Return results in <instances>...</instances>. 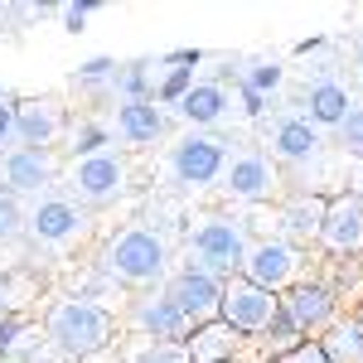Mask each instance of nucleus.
Masks as SVG:
<instances>
[{
    "label": "nucleus",
    "instance_id": "obj_6",
    "mask_svg": "<svg viewBox=\"0 0 363 363\" xmlns=\"http://www.w3.org/2000/svg\"><path fill=\"white\" fill-rule=\"evenodd\" d=\"M242 277L277 296V291H286L291 281L301 277V252L291 247V242H257V247H247Z\"/></svg>",
    "mask_w": 363,
    "mask_h": 363
},
{
    "label": "nucleus",
    "instance_id": "obj_1",
    "mask_svg": "<svg viewBox=\"0 0 363 363\" xmlns=\"http://www.w3.org/2000/svg\"><path fill=\"white\" fill-rule=\"evenodd\" d=\"M112 335H116L112 310L87 301V296H63L44 315V339L63 359H92V354L112 349Z\"/></svg>",
    "mask_w": 363,
    "mask_h": 363
},
{
    "label": "nucleus",
    "instance_id": "obj_5",
    "mask_svg": "<svg viewBox=\"0 0 363 363\" xmlns=\"http://www.w3.org/2000/svg\"><path fill=\"white\" fill-rule=\"evenodd\" d=\"M165 301L179 310L194 330L199 325H213V320H218V306H223V281H213V277H203V272H189V267H184V272L169 277Z\"/></svg>",
    "mask_w": 363,
    "mask_h": 363
},
{
    "label": "nucleus",
    "instance_id": "obj_3",
    "mask_svg": "<svg viewBox=\"0 0 363 363\" xmlns=\"http://www.w3.org/2000/svg\"><path fill=\"white\" fill-rule=\"evenodd\" d=\"M189 247H194L189 272H203V277H213V281H223V277L233 281V272H242L252 242L233 218H203L194 228V238H189Z\"/></svg>",
    "mask_w": 363,
    "mask_h": 363
},
{
    "label": "nucleus",
    "instance_id": "obj_21",
    "mask_svg": "<svg viewBox=\"0 0 363 363\" xmlns=\"http://www.w3.org/2000/svg\"><path fill=\"white\" fill-rule=\"evenodd\" d=\"M320 349L330 363H363V320H335Z\"/></svg>",
    "mask_w": 363,
    "mask_h": 363
},
{
    "label": "nucleus",
    "instance_id": "obj_30",
    "mask_svg": "<svg viewBox=\"0 0 363 363\" xmlns=\"http://www.w3.org/2000/svg\"><path fill=\"white\" fill-rule=\"evenodd\" d=\"M102 78H116V63H112V58H87L83 68H78V83H83V87L102 83Z\"/></svg>",
    "mask_w": 363,
    "mask_h": 363
},
{
    "label": "nucleus",
    "instance_id": "obj_16",
    "mask_svg": "<svg viewBox=\"0 0 363 363\" xmlns=\"http://www.w3.org/2000/svg\"><path fill=\"white\" fill-rule=\"evenodd\" d=\"M165 131V116H160V107L155 102H121L116 107V136L131 140V145H150V140Z\"/></svg>",
    "mask_w": 363,
    "mask_h": 363
},
{
    "label": "nucleus",
    "instance_id": "obj_15",
    "mask_svg": "<svg viewBox=\"0 0 363 363\" xmlns=\"http://www.w3.org/2000/svg\"><path fill=\"white\" fill-rule=\"evenodd\" d=\"M58 131H63V116H58L54 102H44V97L15 102V140H20V145H34V150H44V145H49Z\"/></svg>",
    "mask_w": 363,
    "mask_h": 363
},
{
    "label": "nucleus",
    "instance_id": "obj_26",
    "mask_svg": "<svg viewBox=\"0 0 363 363\" xmlns=\"http://www.w3.org/2000/svg\"><path fill=\"white\" fill-rule=\"evenodd\" d=\"M136 363H194L184 344H145Z\"/></svg>",
    "mask_w": 363,
    "mask_h": 363
},
{
    "label": "nucleus",
    "instance_id": "obj_25",
    "mask_svg": "<svg viewBox=\"0 0 363 363\" xmlns=\"http://www.w3.org/2000/svg\"><path fill=\"white\" fill-rule=\"evenodd\" d=\"M25 218H29V213L20 208V194L5 189V194H0V242H10V238L25 228Z\"/></svg>",
    "mask_w": 363,
    "mask_h": 363
},
{
    "label": "nucleus",
    "instance_id": "obj_38",
    "mask_svg": "<svg viewBox=\"0 0 363 363\" xmlns=\"http://www.w3.org/2000/svg\"><path fill=\"white\" fill-rule=\"evenodd\" d=\"M359 184H363V179H359Z\"/></svg>",
    "mask_w": 363,
    "mask_h": 363
},
{
    "label": "nucleus",
    "instance_id": "obj_13",
    "mask_svg": "<svg viewBox=\"0 0 363 363\" xmlns=\"http://www.w3.org/2000/svg\"><path fill=\"white\" fill-rule=\"evenodd\" d=\"M131 325L140 330V339H165V344H174V339H184L194 325L179 315V310L169 306L165 296H145V301H131Z\"/></svg>",
    "mask_w": 363,
    "mask_h": 363
},
{
    "label": "nucleus",
    "instance_id": "obj_36",
    "mask_svg": "<svg viewBox=\"0 0 363 363\" xmlns=\"http://www.w3.org/2000/svg\"><path fill=\"white\" fill-rule=\"evenodd\" d=\"M0 102H10V92H5V87H0Z\"/></svg>",
    "mask_w": 363,
    "mask_h": 363
},
{
    "label": "nucleus",
    "instance_id": "obj_7",
    "mask_svg": "<svg viewBox=\"0 0 363 363\" xmlns=\"http://www.w3.org/2000/svg\"><path fill=\"white\" fill-rule=\"evenodd\" d=\"M169 165L179 174V184H213L228 165V145L213 136H184L174 150H169Z\"/></svg>",
    "mask_w": 363,
    "mask_h": 363
},
{
    "label": "nucleus",
    "instance_id": "obj_14",
    "mask_svg": "<svg viewBox=\"0 0 363 363\" xmlns=\"http://www.w3.org/2000/svg\"><path fill=\"white\" fill-rule=\"evenodd\" d=\"M281 315L306 335V330H325L335 325V296L325 286H296L286 301H281Z\"/></svg>",
    "mask_w": 363,
    "mask_h": 363
},
{
    "label": "nucleus",
    "instance_id": "obj_19",
    "mask_svg": "<svg viewBox=\"0 0 363 363\" xmlns=\"http://www.w3.org/2000/svg\"><path fill=\"white\" fill-rule=\"evenodd\" d=\"M277 150L286 155V160H296V165H306V160H315L320 155V131L310 126V121H281L277 126Z\"/></svg>",
    "mask_w": 363,
    "mask_h": 363
},
{
    "label": "nucleus",
    "instance_id": "obj_2",
    "mask_svg": "<svg viewBox=\"0 0 363 363\" xmlns=\"http://www.w3.org/2000/svg\"><path fill=\"white\" fill-rule=\"evenodd\" d=\"M102 272L126 286H150L169 272V242L155 228H126L102 252Z\"/></svg>",
    "mask_w": 363,
    "mask_h": 363
},
{
    "label": "nucleus",
    "instance_id": "obj_29",
    "mask_svg": "<svg viewBox=\"0 0 363 363\" xmlns=\"http://www.w3.org/2000/svg\"><path fill=\"white\" fill-rule=\"evenodd\" d=\"M281 78H286V73H281V63H257V68L247 73V83H242V87H252V92L262 97V92L281 87Z\"/></svg>",
    "mask_w": 363,
    "mask_h": 363
},
{
    "label": "nucleus",
    "instance_id": "obj_28",
    "mask_svg": "<svg viewBox=\"0 0 363 363\" xmlns=\"http://www.w3.org/2000/svg\"><path fill=\"white\" fill-rule=\"evenodd\" d=\"M107 140H112V131H107V126H83V131L73 136V150L87 160V155H102V145H107Z\"/></svg>",
    "mask_w": 363,
    "mask_h": 363
},
{
    "label": "nucleus",
    "instance_id": "obj_12",
    "mask_svg": "<svg viewBox=\"0 0 363 363\" xmlns=\"http://www.w3.org/2000/svg\"><path fill=\"white\" fill-rule=\"evenodd\" d=\"M223 184L233 199H247V203H257V199L272 194V184H277V174H272V160L267 155H257V150H242V155H233L223 165Z\"/></svg>",
    "mask_w": 363,
    "mask_h": 363
},
{
    "label": "nucleus",
    "instance_id": "obj_35",
    "mask_svg": "<svg viewBox=\"0 0 363 363\" xmlns=\"http://www.w3.org/2000/svg\"><path fill=\"white\" fill-rule=\"evenodd\" d=\"M0 310H5V281H0Z\"/></svg>",
    "mask_w": 363,
    "mask_h": 363
},
{
    "label": "nucleus",
    "instance_id": "obj_23",
    "mask_svg": "<svg viewBox=\"0 0 363 363\" xmlns=\"http://www.w3.org/2000/svg\"><path fill=\"white\" fill-rule=\"evenodd\" d=\"M262 344H267V354H277V359H286L291 349H301V330H296V325H291L286 315H277V320H272V330H267V339H262Z\"/></svg>",
    "mask_w": 363,
    "mask_h": 363
},
{
    "label": "nucleus",
    "instance_id": "obj_22",
    "mask_svg": "<svg viewBox=\"0 0 363 363\" xmlns=\"http://www.w3.org/2000/svg\"><path fill=\"white\" fill-rule=\"evenodd\" d=\"M325 199H296V203H286V213H281V223L291 228L296 238H320V223H325Z\"/></svg>",
    "mask_w": 363,
    "mask_h": 363
},
{
    "label": "nucleus",
    "instance_id": "obj_37",
    "mask_svg": "<svg viewBox=\"0 0 363 363\" xmlns=\"http://www.w3.org/2000/svg\"><path fill=\"white\" fill-rule=\"evenodd\" d=\"M0 363H15V359H0Z\"/></svg>",
    "mask_w": 363,
    "mask_h": 363
},
{
    "label": "nucleus",
    "instance_id": "obj_32",
    "mask_svg": "<svg viewBox=\"0 0 363 363\" xmlns=\"http://www.w3.org/2000/svg\"><path fill=\"white\" fill-rule=\"evenodd\" d=\"M10 140H15V107L0 102V145H10Z\"/></svg>",
    "mask_w": 363,
    "mask_h": 363
},
{
    "label": "nucleus",
    "instance_id": "obj_17",
    "mask_svg": "<svg viewBox=\"0 0 363 363\" xmlns=\"http://www.w3.org/2000/svg\"><path fill=\"white\" fill-rule=\"evenodd\" d=\"M184 349H189L194 363H233V354H238V335L228 330L223 320H213V325H199L194 339H189Z\"/></svg>",
    "mask_w": 363,
    "mask_h": 363
},
{
    "label": "nucleus",
    "instance_id": "obj_20",
    "mask_svg": "<svg viewBox=\"0 0 363 363\" xmlns=\"http://www.w3.org/2000/svg\"><path fill=\"white\" fill-rule=\"evenodd\" d=\"M306 107H310V121H315V126H339L344 112H349V87L315 83V87H310V97H306Z\"/></svg>",
    "mask_w": 363,
    "mask_h": 363
},
{
    "label": "nucleus",
    "instance_id": "obj_4",
    "mask_svg": "<svg viewBox=\"0 0 363 363\" xmlns=\"http://www.w3.org/2000/svg\"><path fill=\"white\" fill-rule=\"evenodd\" d=\"M277 315H281V301L272 296V291L252 286L247 277L223 281V306H218V320H223L233 335H267Z\"/></svg>",
    "mask_w": 363,
    "mask_h": 363
},
{
    "label": "nucleus",
    "instance_id": "obj_18",
    "mask_svg": "<svg viewBox=\"0 0 363 363\" xmlns=\"http://www.w3.org/2000/svg\"><path fill=\"white\" fill-rule=\"evenodd\" d=\"M223 112H228V92L218 83H194L179 97V116H184L189 126H213Z\"/></svg>",
    "mask_w": 363,
    "mask_h": 363
},
{
    "label": "nucleus",
    "instance_id": "obj_9",
    "mask_svg": "<svg viewBox=\"0 0 363 363\" xmlns=\"http://www.w3.org/2000/svg\"><path fill=\"white\" fill-rule=\"evenodd\" d=\"M25 228H29L34 242L63 247V242H73V238L83 233V208H78L73 199H39V208L25 218Z\"/></svg>",
    "mask_w": 363,
    "mask_h": 363
},
{
    "label": "nucleus",
    "instance_id": "obj_27",
    "mask_svg": "<svg viewBox=\"0 0 363 363\" xmlns=\"http://www.w3.org/2000/svg\"><path fill=\"white\" fill-rule=\"evenodd\" d=\"M194 87V68H174L165 83H160V92H155V102H179L184 92Z\"/></svg>",
    "mask_w": 363,
    "mask_h": 363
},
{
    "label": "nucleus",
    "instance_id": "obj_34",
    "mask_svg": "<svg viewBox=\"0 0 363 363\" xmlns=\"http://www.w3.org/2000/svg\"><path fill=\"white\" fill-rule=\"evenodd\" d=\"M242 112H247V116H262V97H257L252 87H242Z\"/></svg>",
    "mask_w": 363,
    "mask_h": 363
},
{
    "label": "nucleus",
    "instance_id": "obj_24",
    "mask_svg": "<svg viewBox=\"0 0 363 363\" xmlns=\"http://www.w3.org/2000/svg\"><path fill=\"white\" fill-rule=\"evenodd\" d=\"M339 140L349 155H363V102H349V112L339 121Z\"/></svg>",
    "mask_w": 363,
    "mask_h": 363
},
{
    "label": "nucleus",
    "instance_id": "obj_8",
    "mask_svg": "<svg viewBox=\"0 0 363 363\" xmlns=\"http://www.w3.org/2000/svg\"><path fill=\"white\" fill-rule=\"evenodd\" d=\"M121 189H126V165L116 160L112 150L87 155V160L73 165V194L83 199V203H112Z\"/></svg>",
    "mask_w": 363,
    "mask_h": 363
},
{
    "label": "nucleus",
    "instance_id": "obj_10",
    "mask_svg": "<svg viewBox=\"0 0 363 363\" xmlns=\"http://www.w3.org/2000/svg\"><path fill=\"white\" fill-rule=\"evenodd\" d=\"M5 184H10V194H39V189H49V179H54V160H49V150H34V145H15V150H5Z\"/></svg>",
    "mask_w": 363,
    "mask_h": 363
},
{
    "label": "nucleus",
    "instance_id": "obj_31",
    "mask_svg": "<svg viewBox=\"0 0 363 363\" xmlns=\"http://www.w3.org/2000/svg\"><path fill=\"white\" fill-rule=\"evenodd\" d=\"M277 363H330V359H325V349H320V344H301V349H291V354L277 359Z\"/></svg>",
    "mask_w": 363,
    "mask_h": 363
},
{
    "label": "nucleus",
    "instance_id": "obj_11",
    "mask_svg": "<svg viewBox=\"0 0 363 363\" xmlns=\"http://www.w3.org/2000/svg\"><path fill=\"white\" fill-rule=\"evenodd\" d=\"M320 242L330 252H359L363 247V199L344 194L325 208V223H320Z\"/></svg>",
    "mask_w": 363,
    "mask_h": 363
},
{
    "label": "nucleus",
    "instance_id": "obj_33",
    "mask_svg": "<svg viewBox=\"0 0 363 363\" xmlns=\"http://www.w3.org/2000/svg\"><path fill=\"white\" fill-rule=\"evenodd\" d=\"M92 15V5H68L63 10V20H68V29H83V20Z\"/></svg>",
    "mask_w": 363,
    "mask_h": 363
}]
</instances>
